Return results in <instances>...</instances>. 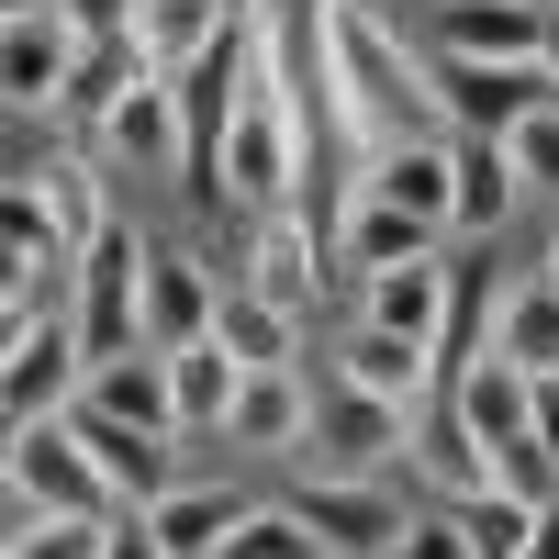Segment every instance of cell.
I'll return each instance as SVG.
<instances>
[{
  "mask_svg": "<svg viewBox=\"0 0 559 559\" xmlns=\"http://www.w3.org/2000/svg\"><path fill=\"white\" fill-rule=\"evenodd\" d=\"M358 313L392 324V336H426L448 358V313H459V269L448 258H403V269H369L358 280Z\"/></svg>",
  "mask_w": 559,
  "mask_h": 559,
  "instance_id": "obj_12",
  "label": "cell"
},
{
  "mask_svg": "<svg viewBox=\"0 0 559 559\" xmlns=\"http://www.w3.org/2000/svg\"><path fill=\"white\" fill-rule=\"evenodd\" d=\"M213 336L236 347L247 369H302V313H280L269 292H247V280H224V302H213Z\"/></svg>",
  "mask_w": 559,
  "mask_h": 559,
  "instance_id": "obj_24",
  "label": "cell"
},
{
  "mask_svg": "<svg viewBox=\"0 0 559 559\" xmlns=\"http://www.w3.org/2000/svg\"><path fill=\"white\" fill-rule=\"evenodd\" d=\"M168 381H179V437H224V414H236L247 358L224 347V336H191V347H168Z\"/></svg>",
  "mask_w": 559,
  "mask_h": 559,
  "instance_id": "obj_23",
  "label": "cell"
},
{
  "mask_svg": "<svg viewBox=\"0 0 559 559\" xmlns=\"http://www.w3.org/2000/svg\"><path fill=\"white\" fill-rule=\"evenodd\" d=\"M224 559H324V548H313V526L292 515V503H258V515L224 537Z\"/></svg>",
  "mask_w": 559,
  "mask_h": 559,
  "instance_id": "obj_29",
  "label": "cell"
},
{
  "mask_svg": "<svg viewBox=\"0 0 559 559\" xmlns=\"http://www.w3.org/2000/svg\"><path fill=\"white\" fill-rule=\"evenodd\" d=\"M492 347L515 358V369H537V381H559V280L548 269H526L515 292L492 302Z\"/></svg>",
  "mask_w": 559,
  "mask_h": 559,
  "instance_id": "obj_25",
  "label": "cell"
},
{
  "mask_svg": "<svg viewBox=\"0 0 559 559\" xmlns=\"http://www.w3.org/2000/svg\"><path fill=\"white\" fill-rule=\"evenodd\" d=\"M448 515H459V537H471V559H526V537H537V503L526 492H459L448 503Z\"/></svg>",
  "mask_w": 559,
  "mask_h": 559,
  "instance_id": "obj_27",
  "label": "cell"
},
{
  "mask_svg": "<svg viewBox=\"0 0 559 559\" xmlns=\"http://www.w3.org/2000/svg\"><path fill=\"white\" fill-rule=\"evenodd\" d=\"M336 381L347 392H381V403H403V414H426L437 392H448V358L426 347V336H392V324H347L336 336Z\"/></svg>",
  "mask_w": 559,
  "mask_h": 559,
  "instance_id": "obj_9",
  "label": "cell"
},
{
  "mask_svg": "<svg viewBox=\"0 0 559 559\" xmlns=\"http://www.w3.org/2000/svg\"><path fill=\"white\" fill-rule=\"evenodd\" d=\"M448 403L471 414V437H481L492 459L537 437V369H515L503 347H481V358H459V369H448Z\"/></svg>",
  "mask_w": 559,
  "mask_h": 559,
  "instance_id": "obj_10",
  "label": "cell"
},
{
  "mask_svg": "<svg viewBox=\"0 0 559 559\" xmlns=\"http://www.w3.org/2000/svg\"><path fill=\"white\" fill-rule=\"evenodd\" d=\"M537 57H548V79H559V0H548V45H537Z\"/></svg>",
  "mask_w": 559,
  "mask_h": 559,
  "instance_id": "obj_35",
  "label": "cell"
},
{
  "mask_svg": "<svg viewBox=\"0 0 559 559\" xmlns=\"http://www.w3.org/2000/svg\"><path fill=\"white\" fill-rule=\"evenodd\" d=\"M123 515H34L23 537H0V559H112Z\"/></svg>",
  "mask_w": 559,
  "mask_h": 559,
  "instance_id": "obj_28",
  "label": "cell"
},
{
  "mask_svg": "<svg viewBox=\"0 0 559 559\" xmlns=\"http://www.w3.org/2000/svg\"><path fill=\"white\" fill-rule=\"evenodd\" d=\"M247 515H258V492H236V481H179V492L146 503V526H157L168 559H224V537H236Z\"/></svg>",
  "mask_w": 559,
  "mask_h": 559,
  "instance_id": "obj_21",
  "label": "cell"
},
{
  "mask_svg": "<svg viewBox=\"0 0 559 559\" xmlns=\"http://www.w3.org/2000/svg\"><path fill=\"white\" fill-rule=\"evenodd\" d=\"M426 45L437 57H537L548 0H426Z\"/></svg>",
  "mask_w": 559,
  "mask_h": 559,
  "instance_id": "obj_15",
  "label": "cell"
},
{
  "mask_svg": "<svg viewBox=\"0 0 559 559\" xmlns=\"http://www.w3.org/2000/svg\"><path fill=\"white\" fill-rule=\"evenodd\" d=\"M313 90L336 102L347 191H358V168L381 157V146H403V134H448V112H437V57L381 12V0H313Z\"/></svg>",
  "mask_w": 559,
  "mask_h": 559,
  "instance_id": "obj_1",
  "label": "cell"
},
{
  "mask_svg": "<svg viewBox=\"0 0 559 559\" xmlns=\"http://www.w3.org/2000/svg\"><path fill=\"white\" fill-rule=\"evenodd\" d=\"M358 191L426 213L437 236H448V213H459V134H403V146H381V157L358 168Z\"/></svg>",
  "mask_w": 559,
  "mask_h": 559,
  "instance_id": "obj_18",
  "label": "cell"
},
{
  "mask_svg": "<svg viewBox=\"0 0 559 559\" xmlns=\"http://www.w3.org/2000/svg\"><path fill=\"white\" fill-rule=\"evenodd\" d=\"M324 258H336V247H324L302 213H258V236H247L236 280H247V292H269L280 313H313V302H324Z\"/></svg>",
  "mask_w": 559,
  "mask_h": 559,
  "instance_id": "obj_11",
  "label": "cell"
},
{
  "mask_svg": "<svg viewBox=\"0 0 559 559\" xmlns=\"http://www.w3.org/2000/svg\"><path fill=\"white\" fill-rule=\"evenodd\" d=\"M236 12H258V0H146V12H134V45H146V68H157V79H179V68H191Z\"/></svg>",
  "mask_w": 559,
  "mask_h": 559,
  "instance_id": "obj_26",
  "label": "cell"
},
{
  "mask_svg": "<svg viewBox=\"0 0 559 559\" xmlns=\"http://www.w3.org/2000/svg\"><path fill=\"white\" fill-rule=\"evenodd\" d=\"M526 202V168L503 134H459V213H448V236H503V213Z\"/></svg>",
  "mask_w": 559,
  "mask_h": 559,
  "instance_id": "obj_22",
  "label": "cell"
},
{
  "mask_svg": "<svg viewBox=\"0 0 559 559\" xmlns=\"http://www.w3.org/2000/svg\"><path fill=\"white\" fill-rule=\"evenodd\" d=\"M392 559H471V537H459V515H448V503H426V515L403 526V548H392Z\"/></svg>",
  "mask_w": 559,
  "mask_h": 559,
  "instance_id": "obj_31",
  "label": "cell"
},
{
  "mask_svg": "<svg viewBox=\"0 0 559 559\" xmlns=\"http://www.w3.org/2000/svg\"><path fill=\"white\" fill-rule=\"evenodd\" d=\"M79 23L57 12V0H12L0 12V102L12 112H57L68 102V79H79Z\"/></svg>",
  "mask_w": 559,
  "mask_h": 559,
  "instance_id": "obj_5",
  "label": "cell"
},
{
  "mask_svg": "<svg viewBox=\"0 0 559 559\" xmlns=\"http://www.w3.org/2000/svg\"><path fill=\"white\" fill-rule=\"evenodd\" d=\"M526 559H559V503H537V537H526Z\"/></svg>",
  "mask_w": 559,
  "mask_h": 559,
  "instance_id": "obj_34",
  "label": "cell"
},
{
  "mask_svg": "<svg viewBox=\"0 0 559 559\" xmlns=\"http://www.w3.org/2000/svg\"><path fill=\"white\" fill-rule=\"evenodd\" d=\"M503 146H515V168H526V191H537V202H559V102H548V112H526L515 134H503Z\"/></svg>",
  "mask_w": 559,
  "mask_h": 559,
  "instance_id": "obj_30",
  "label": "cell"
},
{
  "mask_svg": "<svg viewBox=\"0 0 559 559\" xmlns=\"http://www.w3.org/2000/svg\"><path fill=\"white\" fill-rule=\"evenodd\" d=\"M90 392V336H79V313H45L12 336V358H0V414L12 426H45V414H68Z\"/></svg>",
  "mask_w": 559,
  "mask_h": 559,
  "instance_id": "obj_6",
  "label": "cell"
},
{
  "mask_svg": "<svg viewBox=\"0 0 559 559\" xmlns=\"http://www.w3.org/2000/svg\"><path fill=\"white\" fill-rule=\"evenodd\" d=\"M403 437H414V414H403V403H381V392H347V381H336V403L313 414V437H302V459H292V471L381 481L392 459H403Z\"/></svg>",
  "mask_w": 559,
  "mask_h": 559,
  "instance_id": "obj_7",
  "label": "cell"
},
{
  "mask_svg": "<svg viewBox=\"0 0 559 559\" xmlns=\"http://www.w3.org/2000/svg\"><path fill=\"white\" fill-rule=\"evenodd\" d=\"M79 414V437L102 448V471H112V492H123V515H146L157 492H179L191 471H179V437H146V426H123V414H102V403H68Z\"/></svg>",
  "mask_w": 559,
  "mask_h": 559,
  "instance_id": "obj_17",
  "label": "cell"
},
{
  "mask_svg": "<svg viewBox=\"0 0 559 559\" xmlns=\"http://www.w3.org/2000/svg\"><path fill=\"white\" fill-rule=\"evenodd\" d=\"M23 179L45 191V213H57V236H68L79 258H90V247H102L112 224H123V213H112V191H102V179H112V157H102V146H45Z\"/></svg>",
  "mask_w": 559,
  "mask_h": 559,
  "instance_id": "obj_16",
  "label": "cell"
},
{
  "mask_svg": "<svg viewBox=\"0 0 559 559\" xmlns=\"http://www.w3.org/2000/svg\"><path fill=\"white\" fill-rule=\"evenodd\" d=\"M403 471L426 481L437 503H459V492H492V448L471 437V414H459V403L437 392L426 414H414V437H403Z\"/></svg>",
  "mask_w": 559,
  "mask_h": 559,
  "instance_id": "obj_20",
  "label": "cell"
},
{
  "mask_svg": "<svg viewBox=\"0 0 559 559\" xmlns=\"http://www.w3.org/2000/svg\"><path fill=\"white\" fill-rule=\"evenodd\" d=\"M313 437V381L302 369H247L236 414H224V448H258V459H302Z\"/></svg>",
  "mask_w": 559,
  "mask_h": 559,
  "instance_id": "obj_19",
  "label": "cell"
},
{
  "mask_svg": "<svg viewBox=\"0 0 559 559\" xmlns=\"http://www.w3.org/2000/svg\"><path fill=\"white\" fill-rule=\"evenodd\" d=\"M280 503H292V515L313 526V548L324 559H392L403 548V503H392V471L381 481H336V471H302L292 492H280Z\"/></svg>",
  "mask_w": 559,
  "mask_h": 559,
  "instance_id": "obj_4",
  "label": "cell"
},
{
  "mask_svg": "<svg viewBox=\"0 0 559 559\" xmlns=\"http://www.w3.org/2000/svg\"><path fill=\"white\" fill-rule=\"evenodd\" d=\"M324 247H336V269H403V258H437L448 236H437V224L426 213H403V202H381V191H347L336 202V224H324Z\"/></svg>",
  "mask_w": 559,
  "mask_h": 559,
  "instance_id": "obj_13",
  "label": "cell"
},
{
  "mask_svg": "<svg viewBox=\"0 0 559 559\" xmlns=\"http://www.w3.org/2000/svg\"><path fill=\"white\" fill-rule=\"evenodd\" d=\"M90 146H102L123 179H179V168H191V112H179V79H134L123 102L90 123Z\"/></svg>",
  "mask_w": 559,
  "mask_h": 559,
  "instance_id": "obj_8",
  "label": "cell"
},
{
  "mask_svg": "<svg viewBox=\"0 0 559 559\" xmlns=\"http://www.w3.org/2000/svg\"><path fill=\"white\" fill-rule=\"evenodd\" d=\"M437 57V45H426ZM559 102V79H548V57H437V112H448V134H515L526 112H548Z\"/></svg>",
  "mask_w": 559,
  "mask_h": 559,
  "instance_id": "obj_3",
  "label": "cell"
},
{
  "mask_svg": "<svg viewBox=\"0 0 559 559\" xmlns=\"http://www.w3.org/2000/svg\"><path fill=\"white\" fill-rule=\"evenodd\" d=\"M57 12H68L79 34H134V12H146V0H57Z\"/></svg>",
  "mask_w": 559,
  "mask_h": 559,
  "instance_id": "obj_32",
  "label": "cell"
},
{
  "mask_svg": "<svg viewBox=\"0 0 559 559\" xmlns=\"http://www.w3.org/2000/svg\"><path fill=\"white\" fill-rule=\"evenodd\" d=\"M213 302H224V269L202 247H146V347L213 336Z\"/></svg>",
  "mask_w": 559,
  "mask_h": 559,
  "instance_id": "obj_14",
  "label": "cell"
},
{
  "mask_svg": "<svg viewBox=\"0 0 559 559\" xmlns=\"http://www.w3.org/2000/svg\"><path fill=\"white\" fill-rule=\"evenodd\" d=\"M0 481L34 492L45 515H123V492H112V471H102V448L79 437V414L12 426V448H0Z\"/></svg>",
  "mask_w": 559,
  "mask_h": 559,
  "instance_id": "obj_2",
  "label": "cell"
},
{
  "mask_svg": "<svg viewBox=\"0 0 559 559\" xmlns=\"http://www.w3.org/2000/svg\"><path fill=\"white\" fill-rule=\"evenodd\" d=\"M112 559H168V548H157V526H146V515H123V526H112Z\"/></svg>",
  "mask_w": 559,
  "mask_h": 559,
  "instance_id": "obj_33",
  "label": "cell"
}]
</instances>
